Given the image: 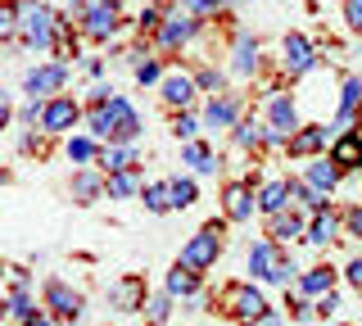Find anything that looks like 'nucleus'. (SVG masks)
I'll return each instance as SVG.
<instances>
[{
	"mask_svg": "<svg viewBox=\"0 0 362 326\" xmlns=\"http://www.w3.org/2000/svg\"><path fill=\"white\" fill-rule=\"evenodd\" d=\"M90 136L105 141V145H136V136H141V118H136L132 100L113 95L109 105L90 109Z\"/></svg>",
	"mask_w": 362,
	"mask_h": 326,
	"instance_id": "obj_1",
	"label": "nucleus"
},
{
	"mask_svg": "<svg viewBox=\"0 0 362 326\" xmlns=\"http://www.w3.org/2000/svg\"><path fill=\"white\" fill-rule=\"evenodd\" d=\"M14 9H18V37H23V46H32V50H54L64 18L54 14V9H45L41 0H14Z\"/></svg>",
	"mask_w": 362,
	"mask_h": 326,
	"instance_id": "obj_2",
	"label": "nucleus"
},
{
	"mask_svg": "<svg viewBox=\"0 0 362 326\" xmlns=\"http://www.w3.org/2000/svg\"><path fill=\"white\" fill-rule=\"evenodd\" d=\"M249 272H254L258 281H267V286H290V281H299V267H294V258L281 250L276 240L249 245Z\"/></svg>",
	"mask_w": 362,
	"mask_h": 326,
	"instance_id": "obj_3",
	"label": "nucleus"
},
{
	"mask_svg": "<svg viewBox=\"0 0 362 326\" xmlns=\"http://www.w3.org/2000/svg\"><path fill=\"white\" fill-rule=\"evenodd\" d=\"M222 235H226V227L213 218L209 227H199L186 245H181V258H177V263H186L190 272H209V267L218 263V254H222Z\"/></svg>",
	"mask_w": 362,
	"mask_h": 326,
	"instance_id": "obj_4",
	"label": "nucleus"
},
{
	"mask_svg": "<svg viewBox=\"0 0 362 326\" xmlns=\"http://www.w3.org/2000/svg\"><path fill=\"white\" fill-rule=\"evenodd\" d=\"M68 86V64L64 59H50V64H37L28 77H23V95L28 100H50L54 91Z\"/></svg>",
	"mask_w": 362,
	"mask_h": 326,
	"instance_id": "obj_5",
	"label": "nucleus"
},
{
	"mask_svg": "<svg viewBox=\"0 0 362 326\" xmlns=\"http://www.w3.org/2000/svg\"><path fill=\"white\" fill-rule=\"evenodd\" d=\"M222 308L231 313L235 322H254V318L267 313V299H263V290H254V286H226L222 290Z\"/></svg>",
	"mask_w": 362,
	"mask_h": 326,
	"instance_id": "obj_6",
	"label": "nucleus"
},
{
	"mask_svg": "<svg viewBox=\"0 0 362 326\" xmlns=\"http://www.w3.org/2000/svg\"><path fill=\"white\" fill-rule=\"evenodd\" d=\"M199 32V18L195 14H186V9H177V14H168L163 23H158V32H154V46L158 50H181L190 37Z\"/></svg>",
	"mask_w": 362,
	"mask_h": 326,
	"instance_id": "obj_7",
	"label": "nucleus"
},
{
	"mask_svg": "<svg viewBox=\"0 0 362 326\" xmlns=\"http://www.w3.org/2000/svg\"><path fill=\"white\" fill-rule=\"evenodd\" d=\"M77 118H82V105H77L73 95H50V100L41 105V132H50V136L68 132Z\"/></svg>",
	"mask_w": 362,
	"mask_h": 326,
	"instance_id": "obj_8",
	"label": "nucleus"
},
{
	"mask_svg": "<svg viewBox=\"0 0 362 326\" xmlns=\"http://www.w3.org/2000/svg\"><path fill=\"white\" fill-rule=\"evenodd\" d=\"M281 54H286L281 64H286V77H290V82L317 69V50H313V41H308V37H299V32H290V37L281 41Z\"/></svg>",
	"mask_w": 362,
	"mask_h": 326,
	"instance_id": "obj_9",
	"label": "nucleus"
},
{
	"mask_svg": "<svg viewBox=\"0 0 362 326\" xmlns=\"http://www.w3.org/2000/svg\"><path fill=\"white\" fill-rule=\"evenodd\" d=\"M45 308L64 322H77L82 318V295H77L68 281H45Z\"/></svg>",
	"mask_w": 362,
	"mask_h": 326,
	"instance_id": "obj_10",
	"label": "nucleus"
},
{
	"mask_svg": "<svg viewBox=\"0 0 362 326\" xmlns=\"http://www.w3.org/2000/svg\"><path fill=\"white\" fill-rule=\"evenodd\" d=\"M118 28H122L118 5H86V14H82V32H86L90 41H109Z\"/></svg>",
	"mask_w": 362,
	"mask_h": 326,
	"instance_id": "obj_11",
	"label": "nucleus"
},
{
	"mask_svg": "<svg viewBox=\"0 0 362 326\" xmlns=\"http://www.w3.org/2000/svg\"><path fill=\"white\" fill-rule=\"evenodd\" d=\"M326 136H331V127H322V122H303V127L290 136L286 154H290V159H313V154L326 150Z\"/></svg>",
	"mask_w": 362,
	"mask_h": 326,
	"instance_id": "obj_12",
	"label": "nucleus"
},
{
	"mask_svg": "<svg viewBox=\"0 0 362 326\" xmlns=\"http://www.w3.org/2000/svg\"><path fill=\"white\" fill-rule=\"evenodd\" d=\"M109 303L118 313H136V308H145V276H122V281H113L109 286Z\"/></svg>",
	"mask_w": 362,
	"mask_h": 326,
	"instance_id": "obj_13",
	"label": "nucleus"
},
{
	"mask_svg": "<svg viewBox=\"0 0 362 326\" xmlns=\"http://www.w3.org/2000/svg\"><path fill=\"white\" fill-rule=\"evenodd\" d=\"M339 173H358L362 168V136L358 132H339V136L331 141V154H326Z\"/></svg>",
	"mask_w": 362,
	"mask_h": 326,
	"instance_id": "obj_14",
	"label": "nucleus"
},
{
	"mask_svg": "<svg viewBox=\"0 0 362 326\" xmlns=\"http://www.w3.org/2000/svg\"><path fill=\"white\" fill-rule=\"evenodd\" d=\"M195 77L190 73H168L163 82H158V95H163L168 109H190V100H195Z\"/></svg>",
	"mask_w": 362,
	"mask_h": 326,
	"instance_id": "obj_15",
	"label": "nucleus"
},
{
	"mask_svg": "<svg viewBox=\"0 0 362 326\" xmlns=\"http://www.w3.org/2000/svg\"><path fill=\"white\" fill-rule=\"evenodd\" d=\"M303 122H299V109H294L290 95H272L267 100V132H281V136H294Z\"/></svg>",
	"mask_w": 362,
	"mask_h": 326,
	"instance_id": "obj_16",
	"label": "nucleus"
},
{
	"mask_svg": "<svg viewBox=\"0 0 362 326\" xmlns=\"http://www.w3.org/2000/svg\"><path fill=\"white\" fill-rule=\"evenodd\" d=\"M294 290H299L303 299H322V295H331V290H335V267H331V263H317V267H308V272H299Z\"/></svg>",
	"mask_w": 362,
	"mask_h": 326,
	"instance_id": "obj_17",
	"label": "nucleus"
},
{
	"mask_svg": "<svg viewBox=\"0 0 362 326\" xmlns=\"http://www.w3.org/2000/svg\"><path fill=\"white\" fill-rule=\"evenodd\" d=\"M222 209H226L231 222H249V218H254V186H249V182H231L226 195H222Z\"/></svg>",
	"mask_w": 362,
	"mask_h": 326,
	"instance_id": "obj_18",
	"label": "nucleus"
},
{
	"mask_svg": "<svg viewBox=\"0 0 362 326\" xmlns=\"http://www.w3.org/2000/svg\"><path fill=\"white\" fill-rule=\"evenodd\" d=\"M181 163H186L190 173H199V177L222 173V159H218V154H213L204 141H186V145H181Z\"/></svg>",
	"mask_w": 362,
	"mask_h": 326,
	"instance_id": "obj_19",
	"label": "nucleus"
},
{
	"mask_svg": "<svg viewBox=\"0 0 362 326\" xmlns=\"http://www.w3.org/2000/svg\"><path fill=\"white\" fill-rule=\"evenodd\" d=\"M240 122V95H213L204 109V127H235Z\"/></svg>",
	"mask_w": 362,
	"mask_h": 326,
	"instance_id": "obj_20",
	"label": "nucleus"
},
{
	"mask_svg": "<svg viewBox=\"0 0 362 326\" xmlns=\"http://www.w3.org/2000/svg\"><path fill=\"white\" fill-rule=\"evenodd\" d=\"M258 54H263V46H258V37H249V32H240L235 37V50H231V69L240 73V77H254L258 73Z\"/></svg>",
	"mask_w": 362,
	"mask_h": 326,
	"instance_id": "obj_21",
	"label": "nucleus"
},
{
	"mask_svg": "<svg viewBox=\"0 0 362 326\" xmlns=\"http://www.w3.org/2000/svg\"><path fill=\"white\" fill-rule=\"evenodd\" d=\"M358 100H362V77H344V91H339V114H335V127L339 132H354Z\"/></svg>",
	"mask_w": 362,
	"mask_h": 326,
	"instance_id": "obj_22",
	"label": "nucleus"
},
{
	"mask_svg": "<svg viewBox=\"0 0 362 326\" xmlns=\"http://www.w3.org/2000/svg\"><path fill=\"white\" fill-rule=\"evenodd\" d=\"M339 227H344V213H335V209H322L317 218L308 222V231H303V240H313V245H331Z\"/></svg>",
	"mask_w": 362,
	"mask_h": 326,
	"instance_id": "obj_23",
	"label": "nucleus"
},
{
	"mask_svg": "<svg viewBox=\"0 0 362 326\" xmlns=\"http://www.w3.org/2000/svg\"><path fill=\"white\" fill-rule=\"evenodd\" d=\"M303 231H308V227H303V218H299V213H272V218H267V235H272V240H276V245H286V240H299V235Z\"/></svg>",
	"mask_w": 362,
	"mask_h": 326,
	"instance_id": "obj_24",
	"label": "nucleus"
},
{
	"mask_svg": "<svg viewBox=\"0 0 362 326\" xmlns=\"http://www.w3.org/2000/svg\"><path fill=\"white\" fill-rule=\"evenodd\" d=\"M105 195H109V199H132V195H141V168H127V173H105Z\"/></svg>",
	"mask_w": 362,
	"mask_h": 326,
	"instance_id": "obj_25",
	"label": "nucleus"
},
{
	"mask_svg": "<svg viewBox=\"0 0 362 326\" xmlns=\"http://www.w3.org/2000/svg\"><path fill=\"white\" fill-rule=\"evenodd\" d=\"M303 182H308L313 190H322V195H331V190L339 186V168L331 159H313L308 168H303Z\"/></svg>",
	"mask_w": 362,
	"mask_h": 326,
	"instance_id": "obj_26",
	"label": "nucleus"
},
{
	"mask_svg": "<svg viewBox=\"0 0 362 326\" xmlns=\"http://www.w3.org/2000/svg\"><path fill=\"white\" fill-rule=\"evenodd\" d=\"M127 168H141L136 145H105L100 150V173H127Z\"/></svg>",
	"mask_w": 362,
	"mask_h": 326,
	"instance_id": "obj_27",
	"label": "nucleus"
},
{
	"mask_svg": "<svg viewBox=\"0 0 362 326\" xmlns=\"http://www.w3.org/2000/svg\"><path fill=\"white\" fill-rule=\"evenodd\" d=\"M73 199H77V204H95V199H105V177L77 168V173H73Z\"/></svg>",
	"mask_w": 362,
	"mask_h": 326,
	"instance_id": "obj_28",
	"label": "nucleus"
},
{
	"mask_svg": "<svg viewBox=\"0 0 362 326\" xmlns=\"http://www.w3.org/2000/svg\"><path fill=\"white\" fill-rule=\"evenodd\" d=\"M231 141L240 145V150H263V141H267V122H258V118H240L231 127Z\"/></svg>",
	"mask_w": 362,
	"mask_h": 326,
	"instance_id": "obj_29",
	"label": "nucleus"
},
{
	"mask_svg": "<svg viewBox=\"0 0 362 326\" xmlns=\"http://www.w3.org/2000/svg\"><path fill=\"white\" fill-rule=\"evenodd\" d=\"M168 295L173 299H195L199 295V272H190L186 263H177L173 272H168Z\"/></svg>",
	"mask_w": 362,
	"mask_h": 326,
	"instance_id": "obj_30",
	"label": "nucleus"
},
{
	"mask_svg": "<svg viewBox=\"0 0 362 326\" xmlns=\"http://www.w3.org/2000/svg\"><path fill=\"white\" fill-rule=\"evenodd\" d=\"M258 209H263L267 218H272V213H286L290 209V182H281V177L267 182L263 190H258Z\"/></svg>",
	"mask_w": 362,
	"mask_h": 326,
	"instance_id": "obj_31",
	"label": "nucleus"
},
{
	"mask_svg": "<svg viewBox=\"0 0 362 326\" xmlns=\"http://www.w3.org/2000/svg\"><path fill=\"white\" fill-rule=\"evenodd\" d=\"M68 159H73V163H95L100 159V141L95 136H73V141H68Z\"/></svg>",
	"mask_w": 362,
	"mask_h": 326,
	"instance_id": "obj_32",
	"label": "nucleus"
},
{
	"mask_svg": "<svg viewBox=\"0 0 362 326\" xmlns=\"http://www.w3.org/2000/svg\"><path fill=\"white\" fill-rule=\"evenodd\" d=\"M141 204L150 209V213H168V209H173V190H168V182L145 186V190H141Z\"/></svg>",
	"mask_w": 362,
	"mask_h": 326,
	"instance_id": "obj_33",
	"label": "nucleus"
},
{
	"mask_svg": "<svg viewBox=\"0 0 362 326\" xmlns=\"http://www.w3.org/2000/svg\"><path fill=\"white\" fill-rule=\"evenodd\" d=\"M168 190H173V209H190V204L199 199L195 177H173V182H168Z\"/></svg>",
	"mask_w": 362,
	"mask_h": 326,
	"instance_id": "obj_34",
	"label": "nucleus"
},
{
	"mask_svg": "<svg viewBox=\"0 0 362 326\" xmlns=\"http://www.w3.org/2000/svg\"><path fill=\"white\" fill-rule=\"evenodd\" d=\"M173 136H177L181 145L195 141V136H199V118H195V114H186V109H177V114H173Z\"/></svg>",
	"mask_w": 362,
	"mask_h": 326,
	"instance_id": "obj_35",
	"label": "nucleus"
},
{
	"mask_svg": "<svg viewBox=\"0 0 362 326\" xmlns=\"http://www.w3.org/2000/svg\"><path fill=\"white\" fill-rule=\"evenodd\" d=\"M145 308H150V313H145V326H163V322H168V313H173V295L163 290V295H154L150 303H145Z\"/></svg>",
	"mask_w": 362,
	"mask_h": 326,
	"instance_id": "obj_36",
	"label": "nucleus"
},
{
	"mask_svg": "<svg viewBox=\"0 0 362 326\" xmlns=\"http://www.w3.org/2000/svg\"><path fill=\"white\" fill-rule=\"evenodd\" d=\"M222 5H226V0H177V9H186V14H195V18H209V14H218Z\"/></svg>",
	"mask_w": 362,
	"mask_h": 326,
	"instance_id": "obj_37",
	"label": "nucleus"
},
{
	"mask_svg": "<svg viewBox=\"0 0 362 326\" xmlns=\"http://www.w3.org/2000/svg\"><path fill=\"white\" fill-rule=\"evenodd\" d=\"M14 37H18V9L0 5V41H14Z\"/></svg>",
	"mask_w": 362,
	"mask_h": 326,
	"instance_id": "obj_38",
	"label": "nucleus"
},
{
	"mask_svg": "<svg viewBox=\"0 0 362 326\" xmlns=\"http://www.w3.org/2000/svg\"><path fill=\"white\" fill-rule=\"evenodd\" d=\"M9 308H14V318H23V322H28L32 318V313H37V308H32V295H28V290H14V295H9Z\"/></svg>",
	"mask_w": 362,
	"mask_h": 326,
	"instance_id": "obj_39",
	"label": "nucleus"
},
{
	"mask_svg": "<svg viewBox=\"0 0 362 326\" xmlns=\"http://www.w3.org/2000/svg\"><path fill=\"white\" fill-rule=\"evenodd\" d=\"M136 82H141V86H154V82H163V69H158V59H145L141 69H136Z\"/></svg>",
	"mask_w": 362,
	"mask_h": 326,
	"instance_id": "obj_40",
	"label": "nucleus"
},
{
	"mask_svg": "<svg viewBox=\"0 0 362 326\" xmlns=\"http://www.w3.org/2000/svg\"><path fill=\"white\" fill-rule=\"evenodd\" d=\"M195 86H199V91H213V95H218V91H222V73H218V69H199V73H195Z\"/></svg>",
	"mask_w": 362,
	"mask_h": 326,
	"instance_id": "obj_41",
	"label": "nucleus"
},
{
	"mask_svg": "<svg viewBox=\"0 0 362 326\" xmlns=\"http://www.w3.org/2000/svg\"><path fill=\"white\" fill-rule=\"evenodd\" d=\"M158 23H163V14L158 9H141V18H136V28H141V37H154Z\"/></svg>",
	"mask_w": 362,
	"mask_h": 326,
	"instance_id": "obj_42",
	"label": "nucleus"
},
{
	"mask_svg": "<svg viewBox=\"0 0 362 326\" xmlns=\"http://www.w3.org/2000/svg\"><path fill=\"white\" fill-rule=\"evenodd\" d=\"M344 231H349V235H358V240H362V204H354V209L344 213Z\"/></svg>",
	"mask_w": 362,
	"mask_h": 326,
	"instance_id": "obj_43",
	"label": "nucleus"
},
{
	"mask_svg": "<svg viewBox=\"0 0 362 326\" xmlns=\"http://www.w3.org/2000/svg\"><path fill=\"white\" fill-rule=\"evenodd\" d=\"M313 308L322 313V318H335V313H339V295H335V290H331V295H322V299L313 303Z\"/></svg>",
	"mask_w": 362,
	"mask_h": 326,
	"instance_id": "obj_44",
	"label": "nucleus"
},
{
	"mask_svg": "<svg viewBox=\"0 0 362 326\" xmlns=\"http://www.w3.org/2000/svg\"><path fill=\"white\" fill-rule=\"evenodd\" d=\"M344 18L354 32H362V0H344Z\"/></svg>",
	"mask_w": 362,
	"mask_h": 326,
	"instance_id": "obj_45",
	"label": "nucleus"
},
{
	"mask_svg": "<svg viewBox=\"0 0 362 326\" xmlns=\"http://www.w3.org/2000/svg\"><path fill=\"white\" fill-rule=\"evenodd\" d=\"M344 281H349L354 290H362V254H358V258H349V267H344Z\"/></svg>",
	"mask_w": 362,
	"mask_h": 326,
	"instance_id": "obj_46",
	"label": "nucleus"
},
{
	"mask_svg": "<svg viewBox=\"0 0 362 326\" xmlns=\"http://www.w3.org/2000/svg\"><path fill=\"white\" fill-rule=\"evenodd\" d=\"M308 313H313V303L303 299V295H299V299H290V318H299V322H303V318H308Z\"/></svg>",
	"mask_w": 362,
	"mask_h": 326,
	"instance_id": "obj_47",
	"label": "nucleus"
},
{
	"mask_svg": "<svg viewBox=\"0 0 362 326\" xmlns=\"http://www.w3.org/2000/svg\"><path fill=\"white\" fill-rule=\"evenodd\" d=\"M245 326H281V313H276V308H267L263 318H254V322H245Z\"/></svg>",
	"mask_w": 362,
	"mask_h": 326,
	"instance_id": "obj_48",
	"label": "nucleus"
},
{
	"mask_svg": "<svg viewBox=\"0 0 362 326\" xmlns=\"http://www.w3.org/2000/svg\"><path fill=\"white\" fill-rule=\"evenodd\" d=\"M5 122H9V95L0 91V127H5Z\"/></svg>",
	"mask_w": 362,
	"mask_h": 326,
	"instance_id": "obj_49",
	"label": "nucleus"
},
{
	"mask_svg": "<svg viewBox=\"0 0 362 326\" xmlns=\"http://www.w3.org/2000/svg\"><path fill=\"white\" fill-rule=\"evenodd\" d=\"M23 326H50V318H45V313H32V318L23 322Z\"/></svg>",
	"mask_w": 362,
	"mask_h": 326,
	"instance_id": "obj_50",
	"label": "nucleus"
},
{
	"mask_svg": "<svg viewBox=\"0 0 362 326\" xmlns=\"http://www.w3.org/2000/svg\"><path fill=\"white\" fill-rule=\"evenodd\" d=\"M90 5H118L122 9V0H90Z\"/></svg>",
	"mask_w": 362,
	"mask_h": 326,
	"instance_id": "obj_51",
	"label": "nucleus"
},
{
	"mask_svg": "<svg viewBox=\"0 0 362 326\" xmlns=\"http://www.w3.org/2000/svg\"><path fill=\"white\" fill-rule=\"evenodd\" d=\"M226 5H245V0H226Z\"/></svg>",
	"mask_w": 362,
	"mask_h": 326,
	"instance_id": "obj_52",
	"label": "nucleus"
},
{
	"mask_svg": "<svg viewBox=\"0 0 362 326\" xmlns=\"http://www.w3.org/2000/svg\"><path fill=\"white\" fill-rule=\"evenodd\" d=\"M0 318H5V303H0Z\"/></svg>",
	"mask_w": 362,
	"mask_h": 326,
	"instance_id": "obj_53",
	"label": "nucleus"
},
{
	"mask_svg": "<svg viewBox=\"0 0 362 326\" xmlns=\"http://www.w3.org/2000/svg\"><path fill=\"white\" fill-rule=\"evenodd\" d=\"M64 326H73V322H64Z\"/></svg>",
	"mask_w": 362,
	"mask_h": 326,
	"instance_id": "obj_54",
	"label": "nucleus"
}]
</instances>
